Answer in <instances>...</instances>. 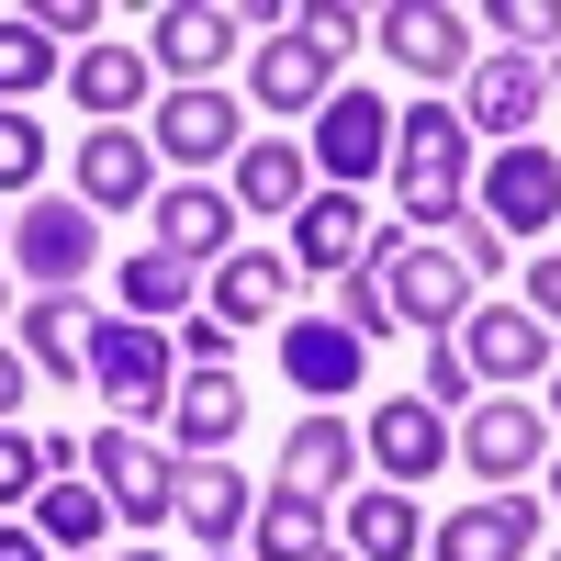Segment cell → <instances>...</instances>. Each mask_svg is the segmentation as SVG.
I'll use <instances>...</instances> for the list:
<instances>
[{
	"label": "cell",
	"instance_id": "obj_1",
	"mask_svg": "<svg viewBox=\"0 0 561 561\" xmlns=\"http://www.w3.org/2000/svg\"><path fill=\"white\" fill-rule=\"evenodd\" d=\"M393 192H404V225H460V203H472V124H460V102L393 113Z\"/></svg>",
	"mask_w": 561,
	"mask_h": 561
},
{
	"label": "cell",
	"instance_id": "obj_2",
	"mask_svg": "<svg viewBox=\"0 0 561 561\" xmlns=\"http://www.w3.org/2000/svg\"><path fill=\"white\" fill-rule=\"evenodd\" d=\"M370 280H382V314L427 325V337H460V314H472V270L449 248H427V237H393V225H382V248H370Z\"/></svg>",
	"mask_w": 561,
	"mask_h": 561
},
{
	"label": "cell",
	"instance_id": "obj_3",
	"mask_svg": "<svg viewBox=\"0 0 561 561\" xmlns=\"http://www.w3.org/2000/svg\"><path fill=\"white\" fill-rule=\"evenodd\" d=\"M90 483H102V505L124 528H169L180 517V449L135 438V427H102L90 438Z\"/></svg>",
	"mask_w": 561,
	"mask_h": 561
},
{
	"label": "cell",
	"instance_id": "obj_4",
	"mask_svg": "<svg viewBox=\"0 0 561 561\" xmlns=\"http://www.w3.org/2000/svg\"><path fill=\"white\" fill-rule=\"evenodd\" d=\"M449 449L472 460V472H483L494 494H517V483L539 472V460H550V415H539L528 393H483V404L449 427Z\"/></svg>",
	"mask_w": 561,
	"mask_h": 561
},
{
	"label": "cell",
	"instance_id": "obj_5",
	"mask_svg": "<svg viewBox=\"0 0 561 561\" xmlns=\"http://www.w3.org/2000/svg\"><path fill=\"white\" fill-rule=\"evenodd\" d=\"M90 259H102V214H90L79 192H68V203H23V214H12V270H23V280L68 293Z\"/></svg>",
	"mask_w": 561,
	"mask_h": 561
},
{
	"label": "cell",
	"instance_id": "obj_6",
	"mask_svg": "<svg viewBox=\"0 0 561 561\" xmlns=\"http://www.w3.org/2000/svg\"><path fill=\"white\" fill-rule=\"evenodd\" d=\"M68 180H79L90 214H147V203H158V147H147L135 124H90L79 158H68Z\"/></svg>",
	"mask_w": 561,
	"mask_h": 561
},
{
	"label": "cell",
	"instance_id": "obj_7",
	"mask_svg": "<svg viewBox=\"0 0 561 561\" xmlns=\"http://www.w3.org/2000/svg\"><path fill=\"white\" fill-rule=\"evenodd\" d=\"M304 158L325 169V192H359V180L393 158V113H382V90H325V124H314Z\"/></svg>",
	"mask_w": 561,
	"mask_h": 561
},
{
	"label": "cell",
	"instance_id": "obj_8",
	"mask_svg": "<svg viewBox=\"0 0 561 561\" xmlns=\"http://www.w3.org/2000/svg\"><path fill=\"white\" fill-rule=\"evenodd\" d=\"M472 203H483L494 237H539V225L561 214V158L550 147H494L483 180H472Z\"/></svg>",
	"mask_w": 561,
	"mask_h": 561
},
{
	"label": "cell",
	"instance_id": "obj_9",
	"mask_svg": "<svg viewBox=\"0 0 561 561\" xmlns=\"http://www.w3.org/2000/svg\"><path fill=\"white\" fill-rule=\"evenodd\" d=\"M370 460H382L393 494L438 483V472H449V415H438L427 393H382V404H370Z\"/></svg>",
	"mask_w": 561,
	"mask_h": 561
},
{
	"label": "cell",
	"instance_id": "obj_10",
	"mask_svg": "<svg viewBox=\"0 0 561 561\" xmlns=\"http://www.w3.org/2000/svg\"><path fill=\"white\" fill-rule=\"evenodd\" d=\"M90 382H102L113 404H169L180 393V348L158 337V325H90Z\"/></svg>",
	"mask_w": 561,
	"mask_h": 561
},
{
	"label": "cell",
	"instance_id": "obj_11",
	"mask_svg": "<svg viewBox=\"0 0 561 561\" xmlns=\"http://www.w3.org/2000/svg\"><path fill=\"white\" fill-rule=\"evenodd\" d=\"M438 561H528L539 550V494H472L460 517L427 528Z\"/></svg>",
	"mask_w": 561,
	"mask_h": 561
},
{
	"label": "cell",
	"instance_id": "obj_12",
	"mask_svg": "<svg viewBox=\"0 0 561 561\" xmlns=\"http://www.w3.org/2000/svg\"><path fill=\"white\" fill-rule=\"evenodd\" d=\"M539 113H550V68H539V57H483L472 79H460V124L505 135V147H528Z\"/></svg>",
	"mask_w": 561,
	"mask_h": 561
},
{
	"label": "cell",
	"instance_id": "obj_13",
	"mask_svg": "<svg viewBox=\"0 0 561 561\" xmlns=\"http://www.w3.org/2000/svg\"><path fill=\"white\" fill-rule=\"evenodd\" d=\"M460 359H472L483 382H539L550 370V325L528 304H472L460 314Z\"/></svg>",
	"mask_w": 561,
	"mask_h": 561
},
{
	"label": "cell",
	"instance_id": "obj_14",
	"mask_svg": "<svg viewBox=\"0 0 561 561\" xmlns=\"http://www.w3.org/2000/svg\"><path fill=\"white\" fill-rule=\"evenodd\" d=\"M147 214H158V248H169L180 270H225V259H237V192L180 180V192H158Z\"/></svg>",
	"mask_w": 561,
	"mask_h": 561
},
{
	"label": "cell",
	"instance_id": "obj_15",
	"mask_svg": "<svg viewBox=\"0 0 561 561\" xmlns=\"http://www.w3.org/2000/svg\"><path fill=\"white\" fill-rule=\"evenodd\" d=\"M325 90H337V57L293 23V34H270L259 57H248V102L259 113H325Z\"/></svg>",
	"mask_w": 561,
	"mask_h": 561
},
{
	"label": "cell",
	"instance_id": "obj_16",
	"mask_svg": "<svg viewBox=\"0 0 561 561\" xmlns=\"http://www.w3.org/2000/svg\"><path fill=\"white\" fill-rule=\"evenodd\" d=\"M370 248H382V225H370V203L359 192H314L304 214H293V270H359Z\"/></svg>",
	"mask_w": 561,
	"mask_h": 561
},
{
	"label": "cell",
	"instance_id": "obj_17",
	"mask_svg": "<svg viewBox=\"0 0 561 561\" xmlns=\"http://www.w3.org/2000/svg\"><path fill=\"white\" fill-rule=\"evenodd\" d=\"M280 370H293L304 393H359L370 382V348L348 337L337 314H280Z\"/></svg>",
	"mask_w": 561,
	"mask_h": 561
},
{
	"label": "cell",
	"instance_id": "obj_18",
	"mask_svg": "<svg viewBox=\"0 0 561 561\" xmlns=\"http://www.w3.org/2000/svg\"><path fill=\"white\" fill-rule=\"evenodd\" d=\"M370 34H382L393 68H415V79H472V34H460V12H438V0H393Z\"/></svg>",
	"mask_w": 561,
	"mask_h": 561
},
{
	"label": "cell",
	"instance_id": "obj_19",
	"mask_svg": "<svg viewBox=\"0 0 561 561\" xmlns=\"http://www.w3.org/2000/svg\"><path fill=\"white\" fill-rule=\"evenodd\" d=\"M225 45H237V12H192V0H169V12L147 23V68H169L180 90H214Z\"/></svg>",
	"mask_w": 561,
	"mask_h": 561
},
{
	"label": "cell",
	"instance_id": "obj_20",
	"mask_svg": "<svg viewBox=\"0 0 561 561\" xmlns=\"http://www.w3.org/2000/svg\"><path fill=\"white\" fill-rule=\"evenodd\" d=\"M237 147H248V124H237L225 90H169V102H158V158L214 169V158H237Z\"/></svg>",
	"mask_w": 561,
	"mask_h": 561
},
{
	"label": "cell",
	"instance_id": "obj_21",
	"mask_svg": "<svg viewBox=\"0 0 561 561\" xmlns=\"http://www.w3.org/2000/svg\"><path fill=\"white\" fill-rule=\"evenodd\" d=\"M348 472H359V427H348L337 404H325V415H304V427L280 438V494H314V505H325Z\"/></svg>",
	"mask_w": 561,
	"mask_h": 561
},
{
	"label": "cell",
	"instance_id": "obj_22",
	"mask_svg": "<svg viewBox=\"0 0 561 561\" xmlns=\"http://www.w3.org/2000/svg\"><path fill=\"white\" fill-rule=\"evenodd\" d=\"M237 427H248V393L225 382V370H192V382L169 393V449H180V460H225Z\"/></svg>",
	"mask_w": 561,
	"mask_h": 561
},
{
	"label": "cell",
	"instance_id": "obj_23",
	"mask_svg": "<svg viewBox=\"0 0 561 561\" xmlns=\"http://www.w3.org/2000/svg\"><path fill=\"white\" fill-rule=\"evenodd\" d=\"M314 203V158L293 135H248L237 147V214H304Z\"/></svg>",
	"mask_w": 561,
	"mask_h": 561
},
{
	"label": "cell",
	"instance_id": "obj_24",
	"mask_svg": "<svg viewBox=\"0 0 561 561\" xmlns=\"http://www.w3.org/2000/svg\"><path fill=\"white\" fill-rule=\"evenodd\" d=\"M280 304H293V259L280 248H237L214 270V325H280Z\"/></svg>",
	"mask_w": 561,
	"mask_h": 561
},
{
	"label": "cell",
	"instance_id": "obj_25",
	"mask_svg": "<svg viewBox=\"0 0 561 561\" xmlns=\"http://www.w3.org/2000/svg\"><path fill=\"white\" fill-rule=\"evenodd\" d=\"M68 102H79L90 124L147 113V57H135V45H79V57H68Z\"/></svg>",
	"mask_w": 561,
	"mask_h": 561
},
{
	"label": "cell",
	"instance_id": "obj_26",
	"mask_svg": "<svg viewBox=\"0 0 561 561\" xmlns=\"http://www.w3.org/2000/svg\"><path fill=\"white\" fill-rule=\"evenodd\" d=\"M248 517H259V494L225 472V460H180V528H192L214 561H225V539H237Z\"/></svg>",
	"mask_w": 561,
	"mask_h": 561
},
{
	"label": "cell",
	"instance_id": "obj_27",
	"mask_svg": "<svg viewBox=\"0 0 561 561\" xmlns=\"http://www.w3.org/2000/svg\"><path fill=\"white\" fill-rule=\"evenodd\" d=\"M23 359H34V370H57V382H90V304H79V293L23 304Z\"/></svg>",
	"mask_w": 561,
	"mask_h": 561
},
{
	"label": "cell",
	"instance_id": "obj_28",
	"mask_svg": "<svg viewBox=\"0 0 561 561\" xmlns=\"http://www.w3.org/2000/svg\"><path fill=\"white\" fill-rule=\"evenodd\" d=\"M415 550H427V517H415V494H393V483L348 494V561H415Z\"/></svg>",
	"mask_w": 561,
	"mask_h": 561
},
{
	"label": "cell",
	"instance_id": "obj_29",
	"mask_svg": "<svg viewBox=\"0 0 561 561\" xmlns=\"http://www.w3.org/2000/svg\"><path fill=\"white\" fill-rule=\"evenodd\" d=\"M102 517H113L102 483H45V494H34V539H45V550H68V561L102 550Z\"/></svg>",
	"mask_w": 561,
	"mask_h": 561
},
{
	"label": "cell",
	"instance_id": "obj_30",
	"mask_svg": "<svg viewBox=\"0 0 561 561\" xmlns=\"http://www.w3.org/2000/svg\"><path fill=\"white\" fill-rule=\"evenodd\" d=\"M248 528H259V561H325V505H314V494H280V483H270Z\"/></svg>",
	"mask_w": 561,
	"mask_h": 561
},
{
	"label": "cell",
	"instance_id": "obj_31",
	"mask_svg": "<svg viewBox=\"0 0 561 561\" xmlns=\"http://www.w3.org/2000/svg\"><path fill=\"white\" fill-rule=\"evenodd\" d=\"M57 79V45L34 34V12H0V113H23V90Z\"/></svg>",
	"mask_w": 561,
	"mask_h": 561
},
{
	"label": "cell",
	"instance_id": "obj_32",
	"mask_svg": "<svg viewBox=\"0 0 561 561\" xmlns=\"http://www.w3.org/2000/svg\"><path fill=\"white\" fill-rule=\"evenodd\" d=\"M113 293L135 304V325H158V314H180V304H192V270H180L169 248H147V259H124V270H113Z\"/></svg>",
	"mask_w": 561,
	"mask_h": 561
},
{
	"label": "cell",
	"instance_id": "obj_33",
	"mask_svg": "<svg viewBox=\"0 0 561 561\" xmlns=\"http://www.w3.org/2000/svg\"><path fill=\"white\" fill-rule=\"evenodd\" d=\"M34 180H45V135L23 113H0V192H34Z\"/></svg>",
	"mask_w": 561,
	"mask_h": 561
},
{
	"label": "cell",
	"instance_id": "obj_34",
	"mask_svg": "<svg viewBox=\"0 0 561 561\" xmlns=\"http://www.w3.org/2000/svg\"><path fill=\"white\" fill-rule=\"evenodd\" d=\"M23 494H45V449L0 427V505H23Z\"/></svg>",
	"mask_w": 561,
	"mask_h": 561
},
{
	"label": "cell",
	"instance_id": "obj_35",
	"mask_svg": "<svg viewBox=\"0 0 561 561\" xmlns=\"http://www.w3.org/2000/svg\"><path fill=\"white\" fill-rule=\"evenodd\" d=\"M460 393H472V359H460V337H427V404L449 415Z\"/></svg>",
	"mask_w": 561,
	"mask_h": 561
},
{
	"label": "cell",
	"instance_id": "obj_36",
	"mask_svg": "<svg viewBox=\"0 0 561 561\" xmlns=\"http://www.w3.org/2000/svg\"><path fill=\"white\" fill-rule=\"evenodd\" d=\"M304 34H314V45H325V57H348V45H359V34H370V23H359V12H348V0H314V12H304Z\"/></svg>",
	"mask_w": 561,
	"mask_h": 561
},
{
	"label": "cell",
	"instance_id": "obj_37",
	"mask_svg": "<svg viewBox=\"0 0 561 561\" xmlns=\"http://www.w3.org/2000/svg\"><path fill=\"white\" fill-rule=\"evenodd\" d=\"M483 23H494V34H517V45H550V34H561V12H528V0H494Z\"/></svg>",
	"mask_w": 561,
	"mask_h": 561
},
{
	"label": "cell",
	"instance_id": "obj_38",
	"mask_svg": "<svg viewBox=\"0 0 561 561\" xmlns=\"http://www.w3.org/2000/svg\"><path fill=\"white\" fill-rule=\"evenodd\" d=\"M528 314H539V325H561V248H539V259H528Z\"/></svg>",
	"mask_w": 561,
	"mask_h": 561
},
{
	"label": "cell",
	"instance_id": "obj_39",
	"mask_svg": "<svg viewBox=\"0 0 561 561\" xmlns=\"http://www.w3.org/2000/svg\"><path fill=\"white\" fill-rule=\"evenodd\" d=\"M34 34H45V45H57V34H90V45H102V12H90V0H45Z\"/></svg>",
	"mask_w": 561,
	"mask_h": 561
},
{
	"label": "cell",
	"instance_id": "obj_40",
	"mask_svg": "<svg viewBox=\"0 0 561 561\" xmlns=\"http://www.w3.org/2000/svg\"><path fill=\"white\" fill-rule=\"evenodd\" d=\"M180 359H192V370H225V359H237V325H214V314H203L192 337H180Z\"/></svg>",
	"mask_w": 561,
	"mask_h": 561
},
{
	"label": "cell",
	"instance_id": "obj_41",
	"mask_svg": "<svg viewBox=\"0 0 561 561\" xmlns=\"http://www.w3.org/2000/svg\"><path fill=\"white\" fill-rule=\"evenodd\" d=\"M449 259H460V270H472V280H483V270H505V237H494V225L472 214V225H460V248H449Z\"/></svg>",
	"mask_w": 561,
	"mask_h": 561
},
{
	"label": "cell",
	"instance_id": "obj_42",
	"mask_svg": "<svg viewBox=\"0 0 561 561\" xmlns=\"http://www.w3.org/2000/svg\"><path fill=\"white\" fill-rule=\"evenodd\" d=\"M23 393H34V370H23V359H12V348H0V415H12V404H23Z\"/></svg>",
	"mask_w": 561,
	"mask_h": 561
},
{
	"label": "cell",
	"instance_id": "obj_43",
	"mask_svg": "<svg viewBox=\"0 0 561 561\" xmlns=\"http://www.w3.org/2000/svg\"><path fill=\"white\" fill-rule=\"evenodd\" d=\"M0 561H45V539L34 528H0Z\"/></svg>",
	"mask_w": 561,
	"mask_h": 561
},
{
	"label": "cell",
	"instance_id": "obj_44",
	"mask_svg": "<svg viewBox=\"0 0 561 561\" xmlns=\"http://www.w3.org/2000/svg\"><path fill=\"white\" fill-rule=\"evenodd\" d=\"M113 561H169V550H113Z\"/></svg>",
	"mask_w": 561,
	"mask_h": 561
},
{
	"label": "cell",
	"instance_id": "obj_45",
	"mask_svg": "<svg viewBox=\"0 0 561 561\" xmlns=\"http://www.w3.org/2000/svg\"><path fill=\"white\" fill-rule=\"evenodd\" d=\"M550 415H561V370H550Z\"/></svg>",
	"mask_w": 561,
	"mask_h": 561
},
{
	"label": "cell",
	"instance_id": "obj_46",
	"mask_svg": "<svg viewBox=\"0 0 561 561\" xmlns=\"http://www.w3.org/2000/svg\"><path fill=\"white\" fill-rule=\"evenodd\" d=\"M550 505H561V460H550Z\"/></svg>",
	"mask_w": 561,
	"mask_h": 561
},
{
	"label": "cell",
	"instance_id": "obj_47",
	"mask_svg": "<svg viewBox=\"0 0 561 561\" xmlns=\"http://www.w3.org/2000/svg\"><path fill=\"white\" fill-rule=\"evenodd\" d=\"M0 314H12V280H0Z\"/></svg>",
	"mask_w": 561,
	"mask_h": 561
},
{
	"label": "cell",
	"instance_id": "obj_48",
	"mask_svg": "<svg viewBox=\"0 0 561 561\" xmlns=\"http://www.w3.org/2000/svg\"><path fill=\"white\" fill-rule=\"evenodd\" d=\"M550 79H561V45H550Z\"/></svg>",
	"mask_w": 561,
	"mask_h": 561
},
{
	"label": "cell",
	"instance_id": "obj_49",
	"mask_svg": "<svg viewBox=\"0 0 561 561\" xmlns=\"http://www.w3.org/2000/svg\"><path fill=\"white\" fill-rule=\"evenodd\" d=\"M325 561H348V550H325Z\"/></svg>",
	"mask_w": 561,
	"mask_h": 561
},
{
	"label": "cell",
	"instance_id": "obj_50",
	"mask_svg": "<svg viewBox=\"0 0 561 561\" xmlns=\"http://www.w3.org/2000/svg\"><path fill=\"white\" fill-rule=\"evenodd\" d=\"M0 225H12V214H0Z\"/></svg>",
	"mask_w": 561,
	"mask_h": 561
}]
</instances>
